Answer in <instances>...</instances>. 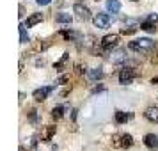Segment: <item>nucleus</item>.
<instances>
[{"mask_svg": "<svg viewBox=\"0 0 158 151\" xmlns=\"http://www.w3.org/2000/svg\"><path fill=\"white\" fill-rule=\"evenodd\" d=\"M130 50L139 52V53H149L153 48H155V41L149 39V37H140V39H133L130 41Z\"/></svg>", "mask_w": 158, "mask_h": 151, "instance_id": "1", "label": "nucleus"}, {"mask_svg": "<svg viewBox=\"0 0 158 151\" xmlns=\"http://www.w3.org/2000/svg\"><path fill=\"white\" fill-rule=\"evenodd\" d=\"M112 146L117 149H128L133 146V137L130 133H119V135L112 137Z\"/></svg>", "mask_w": 158, "mask_h": 151, "instance_id": "2", "label": "nucleus"}, {"mask_svg": "<svg viewBox=\"0 0 158 151\" xmlns=\"http://www.w3.org/2000/svg\"><path fill=\"white\" fill-rule=\"evenodd\" d=\"M119 43V36L117 34H107V36L101 39V50L110 52L112 48H115Z\"/></svg>", "mask_w": 158, "mask_h": 151, "instance_id": "3", "label": "nucleus"}, {"mask_svg": "<svg viewBox=\"0 0 158 151\" xmlns=\"http://www.w3.org/2000/svg\"><path fill=\"white\" fill-rule=\"evenodd\" d=\"M73 13H75L77 18L82 20V22H87V20L91 18V11H89V7L84 6V4H75V6H73Z\"/></svg>", "mask_w": 158, "mask_h": 151, "instance_id": "4", "label": "nucleus"}, {"mask_svg": "<svg viewBox=\"0 0 158 151\" xmlns=\"http://www.w3.org/2000/svg\"><path fill=\"white\" fill-rule=\"evenodd\" d=\"M133 78H135V71H133V68H124V69H121V73H119V84H121V86H128V84H131Z\"/></svg>", "mask_w": 158, "mask_h": 151, "instance_id": "5", "label": "nucleus"}, {"mask_svg": "<svg viewBox=\"0 0 158 151\" xmlns=\"http://www.w3.org/2000/svg\"><path fill=\"white\" fill-rule=\"evenodd\" d=\"M156 20H158V16L155 15V13L149 15L142 23H140V29L146 30V32H155V29H156Z\"/></svg>", "mask_w": 158, "mask_h": 151, "instance_id": "6", "label": "nucleus"}, {"mask_svg": "<svg viewBox=\"0 0 158 151\" xmlns=\"http://www.w3.org/2000/svg\"><path fill=\"white\" fill-rule=\"evenodd\" d=\"M93 22L98 29H107L108 25H110V16H108L107 13H98V15L93 18Z\"/></svg>", "mask_w": 158, "mask_h": 151, "instance_id": "7", "label": "nucleus"}, {"mask_svg": "<svg viewBox=\"0 0 158 151\" xmlns=\"http://www.w3.org/2000/svg\"><path fill=\"white\" fill-rule=\"evenodd\" d=\"M53 89H55L53 86H46V87H39V89H36V91H34V100L36 101H44Z\"/></svg>", "mask_w": 158, "mask_h": 151, "instance_id": "8", "label": "nucleus"}, {"mask_svg": "<svg viewBox=\"0 0 158 151\" xmlns=\"http://www.w3.org/2000/svg\"><path fill=\"white\" fill-rule=\"evenodd\" d=\"M144 146L149 148L151 151H158V135H155V133L144 135Z\"/></svg>", "mask_w": 158, "mask_h": 151, "instance_id": "9", "label": "nucleus"}, {"mask_svg": "<svg viewBox=\"0 0 158 151\" xmlns=\"http://www.w3.org/2000/svg\"><path fill=\"white\" fill-rule=\"evenodd\" d=\"M55 126L53 124H50V126H44L43 130H41V135H39V139L43 141V142H50L52 141V137L55 135Z\"/></svg>", "mask_w": 158, "mask_h": 151, "instance_id": "10", "label": "nucleus"}, {"mask_svg": "<svg viewBox=\"0 0 158 151\" xmlns=\"http://www.w3.org/2000/svg\"><path fill=\"white\" fill-rule=\"evenodd\" d=\"M144 117L151 123H158V107L156 105H153V107H148L146 108V112H144Z\"/></svg>", "mask_w": 158, "mask_h": 151, "instance_id": "11", "label": "nucleus"}, {"mask_svg": "<svg viewBox=\"0 0 158 151\" xmlns=\"http://www.w3.org/2000/svg\"><path fill=\"white\" fill-rule=\"evenodd\" d=\"M41 20H43V15L41 13H34V15H30L27 18V27H34L37 23H41Z\"/></svg>", "mask_w": 158, "mask_h": 151, "instance_id": "12", "label": "nucleus"}, {"mask_svg": "<svg viewBox=\"0 0 158 151\" xmlns=\"http://www.w3.org/2000/svg\"><path fill=\"white\" fill-rule=\"evenodd\" d=\"M107 9L110 13H119L121 11V2L119 0H107Z\"/></svg>", "mask_w": 158, "mask_h": 151, "instance_id": "13", "label": "nucleus"}, {"mask_svg": "<svg viewBox=\"0 0 158 151\" xmlns=\"http://www.w3.org/2000/svg\"><path fill=\"white\" fill-rule=\"evenodd\" d=\"M110 59H112V62H123V61L126 59V50H117V52H114V53L110 55Z\"/></svg>", "mask_w": 158, "mask_h": 151, "instance_id": "14", "label": "nucleus"}, {"mask_svg": "<svg viewBox=\"0 0 158 151\" xmlns=\"http://www.w3.org/2000/svg\"><path fill=\"white\" fill-rule=\"evenodd\" d=\"M55 22L57 23H64V25H69L71 23V16L68 15V13H59L55 16Z\"/></svg>", "mask_w": 158, "mask_h": 151, "instance_id": "15", "label": "nucleus"}, {"mask_svg": "<svg viewBox=\"0 0 158 151\" xmlns=\"http://www.w3.org/2000/svg\"><path fill=\"white\" fill-rule=\"evenodd\" d=\"M128 119H130V114L123 112V110H117V112H115V123H117V124H123V123H126Z\"/></svg>", "mask_w": 158, "mask_h": 151, "instance_id": "16", "label": "nucleus"}, {"mask_svg": "<svg viewBox=\"0 0 158 151\" xmlns=\"http://www.w3.org/2000/svg\"><path fill=\"white\" fill-rule=\"evenodd\" d=\"M59 36H62L66 41H75L77 39V32H73V30H60Z\"/></svg>", "mask_w": 158, "mask_h": 151, "instance_id": "17", "label": "nucleus"}, {"mask_svg": "<svg viewBox=\"0 0 158 151\" xmlns=\"http://www.w3.org/2000/svg\"><path fill=\"white\" fill-rule=\"evenodd\" d=\"M89 78L91 80L103 78V71H101V68H94V69H91V71H89Z\"/></svg>", "mask_w": 158, "mask_h": 151, "instance_id": "18", "label": "nucleus"}, {"mask_svg": "<svg viewBox=\"0 0 158 151\" xmlns=\"http://www.w3.org/2000/svg\"><path fill=\"white\" fill-rule=\"evenodd\" d=\"M64 110H66V107H53V110H52V117H53V119H62Z\"/></svg>", "mask_w": 158, "mask_h": 151, "instance_id": "19", "label": "nucleus"}, {"mask_svg": "<svg viewBox=\"0 0 158 151\" xmlns=\"http://www.w3.org/2000/svg\"><path fill=\"white\" fill-rule=\"evenodd\" d=\"M25 27H27V25H20V41H22V43H29V34H27Z\"/></svg>", "mask_w": 158, "mask_h": 151, "instance_id": "20", "label": "nucleus"}, {"mask_svg": "<svg viewBox=\"0 0 158 151\" xmlns=\"http://www.w3.org/2000/svg\"><path fill=\"white\" fill-rule=\"evenodd\" d=\"M68 59H69V53H64V55H62V59H60L57 64H55V69H59V71H60V68L66 64V61H68Z\"/></svg>", "mask_w": 158, "mask_h": 151, "instance_id": "21", "label": "nucleus"}, {"mask_svg": "<svg viewBox=\"0 0 158 151\" xmlns=\"http://www.w3.org/2000/svg\"><path fill=\"white\" fill-rule=\"evenodd\" d=\"M29 119H30V123H37V110L36 108H30L29 110Z\"/></svg>", "mask_w": 158, "mask_h": 151, "instance_id": "22", "label": "nucleus"}, {"mask_svg": "<svg viewBox=\"0 0 158 151\" xmlns=\"http://www.w3.org/2000/svg\"><path fill=\"white\" fill-rule=\"evenodd\" d=\"M135 30H137V27H128V29L124 27V29H121V34H124V36H128V34H133Z\"/></svg>", "mask_w": 158, "mask_h": 151, "instance_id": "23", "label": "nucleus"}, {"mask_svg": "<svg viewBox=\"0 0 158 151\" xmlns=\"http://www.w3.org/2000/svg\"><path fill=\"white\" fill-rule=\"evenodd\" d=\"M50 2H52V0H37V4H39V6H48Z\"/></svg>", "mask_w": 158, "mask_h": 151, "instance_id": "24", "label": "nucleus"}, {"mask_svg": "<svg viewBox=\"0 0 158 151\" xmlns=\"http://www.w3.org/2000/svg\"><path fill=\"white\" fill-rule=\"evenodd\" d=\"M69 91H71V87L68 86V87H66V89H64V91H62V93H60V96H66V94L69 93Z\"/></svg>", "mask_w": 158, "mask_h": 151, "instance_id": "25", "label": "nucleus"}, {"mask_svg": "<svg viewBox=\"0 0 158 151\" xmlns=\"http://www.w3.org/2000/svg\"><path fill=\"white\" fill-rule=\"evenodd\" d=\"M151 84H158V77H153L151 78Z\"/></svg>", "mask_w": 158, "mask_h": 151, "instance_id": "26", "label": "nucleus"}, {"mask_svg": "<svg viewBox=\"0 0 158 151\" xmlns=\"http://www.w3.org/2000/svg\"><path fill=\"white\" fill-rule=\"evenodd\" d=\"M20 151H25V148H23V146H22V148H20ZM27 151H36V149L32 148V149H27Z\"/></svg>", "mask_w": 158, "mask_h": 151, "instance_id": "27", "label": "nucleus"}, {"mask_svg": "<svg viewBox=\"0 0 158 151\" xmlns=\"http://www.w3.org/2000/svg\"><path fill=\"white\" fill-rule=\"evenodd\" d=\"M133 2H139V0H133Z\"/></svg>", "mask_w": 158, "mask_h": 151, "instance_id": "28", "label": "nucleus"}, {"mask_svg": "<svg viewBox=\"0 0 158 151\" xmlns=\"http://www.w3.org/2000/svg\"><path fill=\"white\" fill-rule=\"evenodd\" d=\"M52 151H55V148H53V149H52Z\"/></svg>", "mask_w": 158, "mask_h": 151, "instance_id": "29", "label": "nucleus"}]
</instances>
